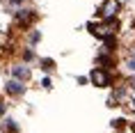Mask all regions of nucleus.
<instances>
[{"instance_id": "9", "label": "nucleus", "mask_w": 135, "mask_h": 133, "mask_svg": "<svg viewBox=\"0 0 135 133\" xmlns=\"http://www.w3.org/2000/svg\"><path fill=\"white\" fill-rule=\"evenodd\" d=\"M39 39H41V32H39V30H32V32H30V44H37Z\"/></svg>"}, {"instance_id": "13", "label": "nucleus", "mask_w": 135, "mask_h": 133, "mask_svg": "<svg viewBox=\"0 0 135 133\" xmlns=\"http://www.w3.org/2000/svg\"><path fill=\"white\" fill-rule=\"evenodd\" d=\"M5 110H7V106H5V103H2V101H0V117L5 115Z\"/></svg>"}, {"instance_id": "1", "label": "nucleus", "mask_w": 135, "mask_h": 133, "mask_svg": "<svg viewBox=\"0 0 135 133\" xmlns=\"http://www.w3.org/2000/svg\"><path fill=\"white\" fill-rule=\"evenodd\" d=\"M117 28H119V23L114 21H101V23H89V30H92L96 37H101V39H110V37H114V32H117Z\"/></svg>"}, {"instance_id": "2", "label": "nucleus", "mask_w": 135, "mask_h": 133, "mask_svg": "<svg viewBox=\"0 0 135 133\" xmlns=\"http://www.w3.org/2000/svg\"><path fill=\"white\" fill-rule=\"evenodd\" d=\"M89 80H92L96 87H108V85H110V74H108V69H103V67H94L92 74H89Z\"/></svg>"}, {"instance_id": "7", "label": "nucleus", "mask_w": 135, "mask_h": 133, "mask_svg": "<svg viewBox=\"0 0 135 133\" xmlns=\"http://www.w3.org/2000/svg\"><path fill=\"white\" fill-rule=\"evenodd\" d=\"M0 126H2V131H5V133H18V126H16V122L12 117H5L2 122H0Z\"/></svg>"}, {"instance_id": "5", "label": "nucleus", "mask_w": 135, "mask_h": 133, "mask_svg": "<svg viewBox=\"0 0 135 133\" xmlns=\"http://www.w3.org/2000/svg\"><path fill=\"white\" fill-rule=\"evenodd\" d=\"M12 78L25 83V80H30V69L25 67V64H14V67H12Z\"/></svg>"}, {"instance_id": "8", "label": "nucleus", "mask_w": 135, "mask_h": 133, "mask_svg": "<svg viewBox=\"0 0 135 133\" xmlns=\"http://www.w3.org/2000/svg\"><path fill=\"white\" fill-rule=\"evenodd\" d=\"M53 67H55V62H53L50 57H44V60H41V69H44V71H50Z\"/></svg>"}, {"instance_id": "12", "label": "nucleus", "mask_w": 135, "mask_h": 133, "mask_svg": "<svg viewBox=\"0 0 135 133\" xmlns=\"http://www.w3.org/2000/svg\"><path fill=\"white\" fill-rule=\"evenodd\" d=\"M41 85L46 87V90H50V87H53V85H50V78H44V80H41Z\"/></svg>"}, {"instance_id": "6", "label": "nucleus", "mask_w": 135, "mask_h": 133, "mask_svg": "<svg viewBox=\"0 0 135 133\" xmlns=\"http://www.w3.org/2000/svg\"><path fill=\"white\" fill-rule=\"evenodd\" d=\"M35 21V12L32 9H18L16 12V23L18 25H28V23Z\"/></svg>"}, {"instance_id": "11", "label": "nucleus", "mask_w": 135, "mask_h": 133, "mask_svg": "<svg viewBox=\"0 0 135 133\" xmlns=\"http://www.w3.org/2000/svg\"><path fill=\"white\" fill-rule=\"evenodd\" d=\"M23 60H28V62H30V60H35V53H32V51H23Z\"/></svg>"}, {"instance_id": "10", "label": "nucleus", "mask_w": 135, "mask_h": 133, "mask_svg": "<svg viewBox=\"0 0 135 133\" xmlns=\"http://www.w3.org/2000/svg\"><path fill=\"white\" fill-rule=\"evenodd\" d=\"M126 69L131 71V74H135V57H128L126 60Z\"/></svg>"}, {"instance_id": "4", "label": "nucleus", "mask_w": 135, "mask_h": 133, "mask_svg": "<svg viewBox=\"0 0 135 133\" xmlns=\"http://www.w3.org/2000/svg\"><path fill=\"white\" fill-rule=\"evenodd\" d=\"M5 90H7V94H12V97H23V94H25V85H23L21 80L12 78V80H7Z\"/></svg>"}, {"instance_id": "3", "label": "nucleus", "mask_w": 135, "mask_h": 133, "mask_svg": "<svg viewBox=\"0 0 135 133\" xmlns=\"http://www.w3.org/2000/svg\"><path fill=\"white\" fill-rule=\"evenodd\" d=\"M99 12H101V19L103 21H112L114 16L119 14V0H105Z\"/></svg>"}, {"instance_id": "14", "label": "nucleus", "mask_w": 135, "mask_h": 133, "mask_svg": "<svg viewBox=\"0 0 135 133\" xmlns=\"http://www.w3.org/2000/svg\"><path fill=\"white\" fill-rule=\"evenodd\" d=\"M23 0H9V5H21Z\"/></svg>"}]
</instances>
